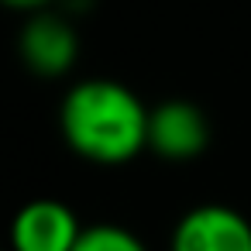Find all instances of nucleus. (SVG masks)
<instances>
[{
  "label": "nucleus",
  "mask_w": 251,
  "mask_h": 251,
  "mask_svg": "<svg viewBox=\"0 0 251 251\" xmlns=\"http://www.w3.org/2000/svg\"><path fill=\"white\" fill-rule=\"evenodd\" d=\"M145 100L107 76L79 79L59 103V131L73 155L93 165H127L148 151Z\"/></svg>",
  "instance_id": "f257e3e1"
},
{
  "label": "nucleus",
  "mask_w": 251,
  "mask_h": 251,
  "mask_svg": "<svg viewBox=\"0 0 251 251\" xmlns=\"http://www.w3.org/2000/svg\"><path fill=\"white\" fill-rule=\"evenodd\" d=\"M18 55L38 79H62L79 62V31L66 14L52 7L28 14L18 31Z\"/></svg>",
  "instance_id": "f03ea898"
},
{
  "label": "nucleus",
  "mask_w": 251,
  "mask_h": 251,
  "mask_svg": "<svg viewBox=\"0 0 251 251\" xmlns=\"http://www.w3.org/2000/svg\"><path fill=\"white\" fill-rule=\"evenodd\" d=\"M210 148L206 114L182 97L162 100L148 110V151L165 162H193Z\"/></svg>",
  "instance_id": "7ed1b4c3"
},
{
  "label": "nucleus",
  "mask_w": 251,
  "mask_h": 251,
  "mask_svg": "<svg viewBox=\"0 0 251 251\" xmlns=\"http://www.w3.org/2000/svg\"><path fill=\"white\" fill-rule=\"evenodd\" d=\"M169 251H251V220L234 206L200 203L176 220Z\"/></svg>",
  "instance_id": "20e7f679"
},
{
  "label": "nucleus",
  "mask_w": 251,
  "mask_h": 251,
  "mask_svg": "<svg viewBox=\"0 0 251 251\" xmlns=\"http://www.w3.org/2000/svg\"><path fill=\"white\" fill-rule=\"evenodd\" d=\"M83 234L76 210L62 200L42 196L25 203L7 230L11 251H73Z\"/></svg>",
  "instance_id": "39448f33"
},
{
  "label": "nucleus",
  "mask_w": 251,
  "mask_h": 251,
  "mask_svg": "<svg viewBox=\"0 0 251 251\" xmlns=\"http://www.w3.org/2000/svg\"><path fill=\"white\" fill-rule=\"evenodd\" d=\"M73 251H148V244L124 224H86Z\"/></svg>",
  "instance_id": "423d86ee"
},
{
  "label": "nucleus",
  "mask_w": 251,
  "mask_h": 251,
  "mask_svg": "<svg viewBox=\"0 0 251 251\" xmlns=\"http://www.w3.org/2000/svg\"><path fill=\"white\" fill-rule=\"evenodd\" d=\"M55 0H0V7L7 11H18V14H38V11H49Z\"/></svg>",
  "instance_id": "0eeeda50"
},
{
  "label": "nucleus",
  "mask_w": 251,
  "mask_h": 251,
  "mask_svg": "<svg viewBox=\"0 0 251 251\" xmlns=\"http://www.w3.org/2000/svg\"><path fill=\"white\" fill-rule=\"evenodd\" d=\"M0 251H4V248H0Z\"/></svg>",
  "instance_id": "6e6552de"
}]
</instances>
